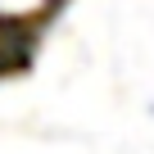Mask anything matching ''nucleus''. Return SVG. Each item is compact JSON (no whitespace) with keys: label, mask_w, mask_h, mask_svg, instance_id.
Instances as JSON below:
<instances>
[{"label":"nucleus","mask_w":154,"mask_h":154,"mask_svg":"<svg viewBox=\"0 0 154 154\" xmlns=\"http://www.w3.org/2000/svg\"><path fill=\"white\" fill-rule=\"evenodd\" d=\"M50 9V0H0V23H32Z\"/></svg>","instance_id":"f257e3e1"},{"label":"nucleus","mask_w":154,"mask_h":154,"mask_svg":"<svg viewBox=\"0 0 154 154\" xmlns=\"http://www.w3.org/2000/svg\"><path fill=\"white\" fill-rule=\"evenodd\" d=\"M149 118H154V104H149Z\"/></svg>","instance_id":"f03ea898"}]
</instances>
